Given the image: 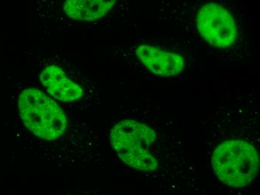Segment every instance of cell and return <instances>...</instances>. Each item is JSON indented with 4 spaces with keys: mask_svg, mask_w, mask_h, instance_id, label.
<instances>
[{
    "mask_svg": "<svg viewBox=\"0 0 260 195\" xmlns=\"http://www.w3.org/2000/svg\"><path fill=\"white\" fill-rule=\"evenodd\" d=\"M39 78L50 96L58 101L74 102L83 96L82 89L58 66H47L43 70Z\"/></svg>",
    "mask_w": 260,
    "mask_h": 195,
    "instance_id": "obj_6",
    "label": "cell"
},
{
    "mask_svg": "<svg viewBox=\"0 0 260 195\" xmlns=\"http://www.w3.org/2000/svg\"><path fill=\"white\" fill-rule=\"evenodd\" d=\"M111 145L120 159L133 169L156 177L155 180H185L187 164L180 150H170L159 134L148 125L125 120L111 130Z\"/></svg>",
    "mask_w": 260,
    "mask_h": 195,
    "instance_id": "obj_1",
    "label": "cell"
},
{
    "mask_svg": "<svg viewBox=\"0 0 260 195\" xmlns=\"http://www.w3.org/2000/svg\"><path fill=\"white\" fill-rule=\"evenodd\" d=\"M136 56L149 71L161 77L178 75L185 66L180 55L159 50L150 45H141L136 49Z\"/></svg>",
    "mask_w": 260,
    "mask_h": 195,
    "instance_id": "obj_5",
    "label": "cell"
},
{
    "mask_svg": "<svg viewBox=\"0 0 260 195\" xmlns=\"http://www.w3.org/2000/svg\"><path fill=\"white\" fill-rule=\"evenodd\" d=\"M20 116L32 134L46 141H54L66 131L68 120L59 105L45 93L27 89L18 100Z\"/></svg>",
    "mask_w": 260,
    "mask_h": 195,
    "instance_id": "obj_3",
    "label": "cell"
},
{
    "mask_svg": "<svg viewBox=\"0 0 260 195\" xmlns=\"http://www.w3.org/2000/svg\"><path fill=\"white\" fill-rule=\"evenodd\" d=\"M197 27L206 42L218 48L231 47L237 38L234 17L225 8L215 3H207L200 9Z\"/></svg>",
    "mask_w": 260,
    "mask_h": 195,
    "instance_id": "obj_4",
    "label": "cell"
},
{
    "mask_svg": "<svg viewBox=\"0 0 260 195\" xmlns=\"http://www.w3.org/2000/svg\"><path fill=\"white\" fill-rule=\"evenodd\" d=\"M117 0H66L64 12L68 17L79 21H91L104 17Z\"/></svg>",
    "mask_w": 260,
    "mask_h": 195,
    "instance_id": "obj_7",
    "label": "cell"
},
{
    "mask_svg": "<svg viewBox=\"0 0 260 195\" xmlns=\"http://www.w3.org/2000/svg\"><path fill=\"white\" fill-rule=\"evenodd\" d=\"M211 164L215 175L233 188L247 186L256 179L259 158L256 148L242 140H228L214 150Z\"/></svg>",
    "mask_w": 260,
    "mask_h": 195,
    "instance_id": "obj_2",
    "label": "cell"
}]
</instances>
